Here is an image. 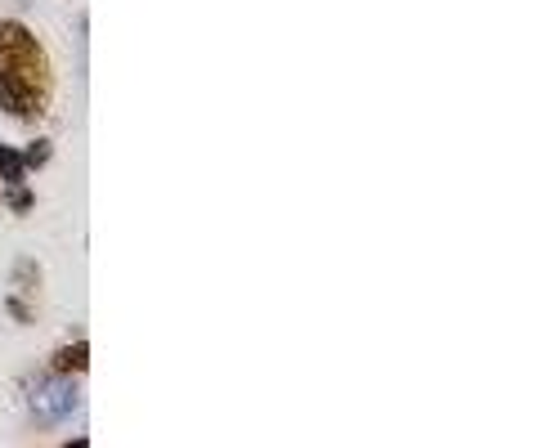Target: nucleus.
<instances>
[{"instance_id":"obj_1","label":"nucleus","mask_w":538,"mask_h":448,"mask_svg":"<svg viewBox=\"0 0 538 448\" xmlns=\"http://www.w3.org/2000/svg\"><path fill=\"white\" fill-rule=\"evenodd\" d=\"M50 63L28 28L0 23V108L14 117H32L46 108Z\"/></svg>"},{"instance_id":"obj_2","label":"nucleus","mask_w":538,"mask_h":448,"mask_svg":"<svg viewBox=\"0 0 538 448\" xmlns=\"http://www.w3.org/2000/svg\"><path fill=\"white\" fill-rule=\"evenodd\" d=\"M72 408H77V385L63 372H55L50 381H41L32 390V412L41 421H63V417H72Z\"/></svg>"},{"instance_id":"obj_3","label":"nucleus","mask_w":538,"mask_h":448,"mask_svg":"<svg viewBox=\"0 0 538 448\" xmlns=\"http://www.w3.org/2000/svg\"><path fill=\"white\" fill-rule=\"evenodd\" d=\"M86 363H90V345H86V341H77V345H68V350L55 354V372H63V376L86 372Z\"/></svg>"},{"instance_id":"obj_4","label":"nucleus","mask_w":538,"mask_h":448,"mask_svg":"<svg viewBox=\"0 0 538 448\" xmlns=\"http://www.w3.org/2000/svg\"><path fill=\"white\" fill-rule=\"evenodd\" d=\"M28 171V157L19 153V148H0V175L5 180H19Z\"/></svg>"},{"instance_id":"obj_5","label":"nucleus","mask_w":538,"mask_h":448,"mask_svg":"<svg viewBox=\"0 0 538 448\" xmlns=\"http://www.w3.org/2000/svg\"><path fill=\"white\" fill-rule=\"evenodd\" d=\"M46 153H50V144H32L23 157H28V166H41V162H46Z\"/></svg>"},{"instance_id":"obj_6","label":"nucleus","mask_w":538,"mask_h":448,"mask_svg":"<svg viewBox=\"0 0 538 448\" xmlns=\"http://www.w3.org/2000/svg\"><path fill=\"white\" fill-rule=\"evenodd\" d=\"M10 207H14V211H28V207H32V193H28V189H14V193H10Z\"/></svg>"}]
</instances>
